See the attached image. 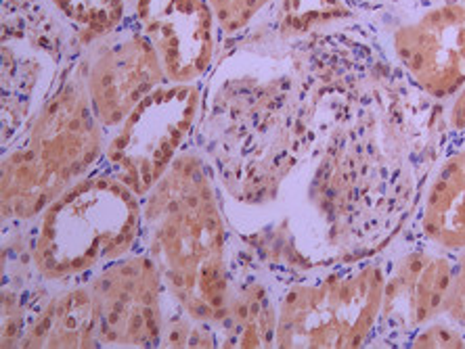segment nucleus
I'll return each instance as SVG.
<instances>
[{"label":"nucleus","mask_w":465,"mask_h":349,"mask_svg":"<svg viewBox=\"0 0 465 349\" xmlns=\"http://www.w3.org/2000/svg\"><path fill=\"white\" fill-rule=\"evenodd\" d=\"M143 197L99 168L27 224L36 276L53 289L88 283L105 266L139 251Z\"/></svg>","instance_id":"4"},{"label":"nucleus","mask_w":465,"mask_h":349,"mask_svg":"<svg viewBox=\"0 0 465 349\" xmlns=\"http://www.w3.org/2000/svg\"><path fill=\"white\" fill-rule=\"evenodd\" d=\"M447 121L455 136H465V86L447 102Z\"/></svg>","instance_id":"21"},{"label":"nucleus","mask_w":465,"mask_h":349,"mask_svg":"<svg viewBox=\"0 0 465 349\" xmlns=\"http://www.w3.org/2000/svg\"><path fill=\"white\" fill-rule=\"evenodd\" d=\"M444 318L465 331V249L455 256L453 283H450Z\"/></svg>","instance_id":"20"},{"label":"nucleus","mask_w":465,"mask_h":349,"mask_svg":"<svg viewBox=\"0 0 465 349\" xmlns=\"http://www.w3.org/2000/svg\"><path fill=\"white\" fill-rule=\"evenodd\" d=\"M381 256L386 272L384 299L371 347H407L421 326L444 316L455 256L407 230Z\"/></svg>","instance_id":"8"},{"label":"nucleus","mask_w":465,"mask_h":349,"mask_svg":"<svg viewBox=\"0 0 465 349\" xmlns=\"http://www.w3.org/2000/svg\"><path fill=\"white\" fill-rule=\"evenodd\" d=\"M266 13L271 17L272 34L285 43L357 24L361 17L348 0H275Z\"/></svg>","instance_id":"15"},{"label":"nucleus","mask_w":465,"mask_h":349,"mask_svg":"<svg viewBox=\"0 0 465 349\" xmlns=\"http://www.w3.org/2000/svg\"><path fill=\"white\" fill-rule=\"evenodd\" d=\"M275 278V349L371 347L384 299L381 253Z\"/></svg>","instance_id":"5"},{"label":"nucleus","mask_w":465,"mask_h":349,"mask_svg":"<svg viewBox=\"0 0 465 349\" xmlns=\"http://www.w3.org/2000/svg\"><path fill=\"white\" fill-rule=\"evenodd\" d=\"M160 347H168V349L210 347L212 349V347H218V337H216V331L210 325L197 323V320L189 318L187 314L176 310V307L170 304Z\"/></svg>","instance_id":"18"},{"label":"nucleus","mask_w":465,"mask_h":349,"mask_svg":"<svg viewBox=\"0 0 465 349\" xmlns=\"http://www.w3.org/2000/svg\"><path fill=\"white\" fill-rule=\"evenodd\" d=\"M105 145L107 132L88 99L78 53L17 141L3 149V226L36 220L59 195L104 166Z\"/></svg>","instance_id":"3"},{"label":"nucleus","mask_w":465,"mask_h":349,"mask_svg":"<svg viewBox=\"0 0 465 349\" xmlns=\"http://www.w3.org/2000/svg\"><path fill=\"white\" fill-rule=\"evenodd\" d=\"M235 245L214 174L189 145L143 197L141 249L160 268L170 304L214 331L227 312Z\"/></svg>","instance_id":"2"},{"label":"nucleus","mask_w":465,"mask_h":349,"mask_svg":"<svg viewBox=\"0 0 465 349\" xmlns=\"http://www.w3.org/2000/svg\"><path fill=\"white\" fill-rule=\"evenodd\" d=\"M224 40L242 36L262 19L275 0H208Z\"/></svg>","instance_id":"17"},{"label":"nucleus","mask_w":465,"mask_h":349,"mask_svg":"<svg viewBox=\"0 0 465 349\" xmlns=\"http://www.w3.org/2000/svg\"><path fill=\"white\" fill-rule=\"evenodd\" d=\"M405 230L453 256L465 249V136H450L434 161Z\"/></svg>","instance_id":"13"},{"label":"nucleus","mask_w":465,"mask_h":349,"mask_svg":"<svg viewBox=\"0 0 465 349\" xmlns=\"http://www.w3.org/2000/svg\"><path fill=\"white\" fill-rule=\"evenodd\" d=\"M277 278L237 237L227 312L216 328L218 347H275Z\"/></svg>","instance_id":"12"},{"label":"nucleus","mask_w":465,"mask_h":349,"mask_svg":"<svg viewBox=\"0 0 465 349\" xmlns=\"http://www.w3.org/2000/svg\"><path fill=\"white\" fill-rule=\"evenodd\" d=\"M82 51L128 24L126 0H46Z\"/></svg>","instance_id":"16"},{"label":"nucleus","mask_w":465,"mask_h":349,"mask_svg":"<svg viewBox=\"0 0 465 349\" xmlns=\"http://www.w3.org/2000/svg\"><path fill=\"white\" fill-rule=\"evenodd\" d=\"M97 307L88 283L54 289L25 325L19 349H97Z\"/></svg>","instance_id":"14"},{"label":"nucleus","mask_w":465,"mask_h":349,"mask_svg":"<svg viewBox=\"0 0 465 349\" xmlns=\"http://www.w3.org/2000/svg\"><path fill=\"white\" fill-rule=\"evenodd\" d=\"M203 84H163L107 134L104 170L145 197L176 157L193 145Z\"/></svg>","instance_id":"6"},{"label":"nucleus","mask_w":465,"mask_h":349,"mask_svg":"<svg viewBox=\"0 0 465 349\" xmlns=\"http://www.w3.org/2000/svg\"><path fill=\"white\" fill-rule=\"evenodd\" d=\"M80 72L99 124L109 134L157 88L168 84L162 59L133 22L80 53Z\"/></svg>","instance_id":"10"},{"label":"nucleus","mask_w":465,"mask_h":349,"mask_svg":"<svg viewBox=\"0 0 465 349\" xmlns=\"http://www.w3.org/2000/svg\"><path fill=\"white\" fill-rule=\"evenodd\" d=\"M440 3V0H401V9H417V6H426Z\"/></svg>","instance_id":"23"},{"label":"nucleus","mask_w":465,"mask_h":349,"mask_svg":"<svg viewBox=\"0 0 465 349\" xmlns=\"http://www.w3.org/2000/svg\"><path fill=\"white\" fill-rule=\"evenodd\" d=\"M361 15L362 11H384L386 6H399L401 0H348Z\"/></svg>","instance_id":"22"},{"label":"nucleus","mask_w":465,"mask_h":349,"mask_svg":"<svg viewBox=\"0 0 465 349\" xmlns=\"http://www.w3.org/2000/svg\"><path fill=\"white\" fill-rule=\"evenodd\" d=\"M407 349H465V331L449 318H436L409 339Z\"/></svg>","instance_id":"19"},{"label":"nucleus","mask_w":465,"mask_h":349,"mask_svg":"<svg viewBox=\"0 0 465 349\" xmlns=\"http://www.w3.org/2000/svg\"><path fill=\"white\" fill-rule=\"evenodd\" d=\"M362 101L365 92L348 88L323 102L311 147L277 201L235 232L279 276L384 253L411 224L453 136L447 105L426 94L401 109Z\"/></svg>","instance_id":"1"},{"label":"nucleus","mask_w":465,"mask_h":349,"mask_svg":"<svg viewBox=\"0 0 465 349\" xmlns=\"http://www.w3.org/2000/svg\"><path fill=\"white\" fill-rule=\"evenodd\" d=\"M104 347H160L168 291L147 251H134L88 278Z\"/></svg>","instance_id":"9"},{"label":"nucleus","mask_w":465,"mask_h":349,"mask_svg":"<svg viewBox=\"0 0 465 349\" xmlns=\"http://www.w3.org/2000/svg\"><path fill=\"white\" fill-rule=\"evenodd\" d=\"M128 22L152 40L173 84H203L223 49L208 0H126Z\"/></svg>","instance_id":"11"},{"label":"nucleus","mask_w":465,"mask_h":349,"mask_svg":"<svg viewBox=\"0 0 465 349\" xmlns=\"http://www.w3.org/2000/svg\"><path fill=\"white\" fill-rule=\"evenodd\" d=\"M386 34L388 61L421 94L447 105L465 86V0L401 9Z\"/></svg>","instance_id":"7"}]
</instances>
